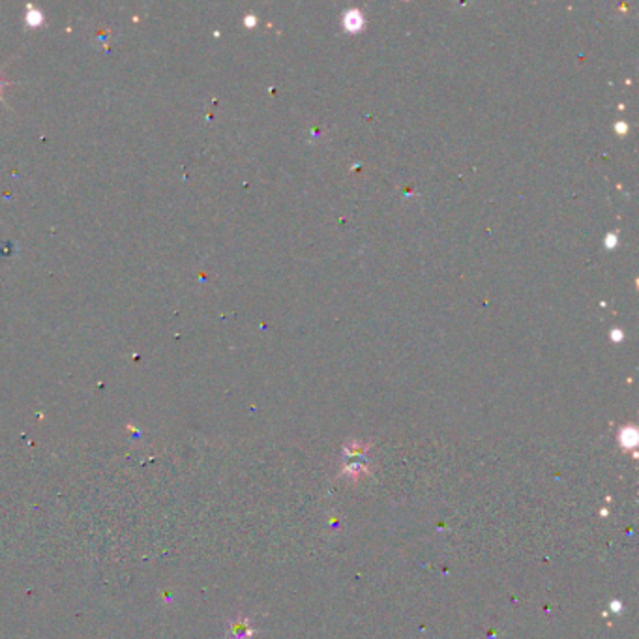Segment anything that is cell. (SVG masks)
Segmentation results:
<instances>
[{
	"label": "cell",
	"instance_id": "cell-1",
	"mask_svg": "<svg viewBox=\"0 0 639 639\" xmlns=\"http://www.w3.org/2000/svg\"><path fill=\"white\" fill-rule=\"evenodd\" d=\"M362 23H364V21H362V15H360L358 12H349L347 15H345V27H347L351 32H356V30L362 27Z\"/></svg>",
	"mask_w": 639,
	"mask_h": 639
},
{
	"label": "cell",
	"instance_id": "cell-2",
	"mask_svg": "<svg viewBox=\"0 0 639 639\" xmlns=\"http://www.w3.org/2000/svg\"><path fill=\"white\" fill-rule=\"evenodd\" d=\"M27 19H29L30 25H34V27H36V25L41 23V19H43V18H41V15L38 12H30L29 18H27Z\"/></svg>",
	"mask_w": 639,
	"mask_h": 639
},
{
	"label": "cell",
	"instance_id": "cell-3",
	"mask_svg": "<svg viewBox=\"0 0 639 639\" xmlns=\"http://www.w3.org/2000/svg\"><path fill=\"white\" fill-rule=\"evenodd\" d=\"M621 337H622L621 332H613V339H621Z\"/></svg>",
	"mask_w": 639,
	"mask_h": 639
}]
</instances>
